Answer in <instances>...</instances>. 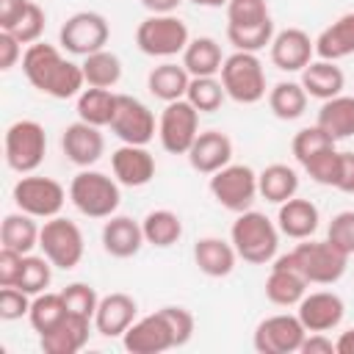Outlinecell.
Wrapping results in <instances>:
<instances>
[{"mask_svg": "<svg viewBox=\"0 0 354 354\" xmlns=\"http://www.w3.org/2000/svg\"><path fill=\"white\" fill-rule=\"evenodd\" d=\"M268 47H271V64L282 72H301L315 55V41L301 28H285L274 33Z\"/></svg>", "mask_w": 354, "mask_h": 354, "instance_id": "cell-18", "label": "cell"}, {"mask_svg": "<svg viewBox=\"0 0 354 354\" xmlns=\"http://www.w3.org/2000/svg\"><path fill=\"white\" fill-rule=\"evenodd\" d=\"M194 6H202V8H221V6H227L230 0H191Z\"/></svg>", "mask_w": 354, "mask_h": 354, "instance_id": "cell-57", "label": "cell"}, {"mask_svg": "<svg viewBox=\"0 0 354 354\" xmlns=\"http://www.w3.org/2000/svg\"><path fill=\"white\" fill-rule=\"evenodd\" d=\"M183 0H141V6L149 11V14H174L180 8Z\"/></svg>", "mask_w": 354, "mask_h": 354, "instance_id": "cell-55", "label": "cell"}, {"mask_svg": "<svg viewBox=\"0 0 354 354\" xmlns=\"http://www.w3.org/2000/svg\"><path fill=\"white\" fill-rule=\"evenodd\" d=\"M315 124H318L321 130H326L335 141L351 138V136H354V97L337 94V97H332V100H324Z\"/></svg>", "mask_w": 354, "mask_h": 354, "instance_id": "cell-31", "label": "cell"}, {"mask_svg": "<svg viewBox=\"0 0 354 354\" xmlns=\"http://www.w3.org/2000/svg\"><path fill=\"white\" fill-rule=\"evenodd\" d=\"M304 171L318 183V185H337V174H340V152L332 147V149H324L318 152L315 158H310L304 163Z\"/></svg>", "mask_w": 354, "mask_h": 354, "instance_id": "cell-45", "label": "cell"}, {"mask_svg": "<svg viewBox=\"0 0 354 354\" xmlns=\"http://www.w3.org/2000/svg\"><path fill=\"white\" fill-rule=\"evenodd\" d=\"M69 202L88 218H108L122 202L119 180L108 177L105 171L83 169L69 183Z\"/></svg>", "mask_w": 354, "mask_h": 354, "instance_id": "cell-3", "label": "cell"}, {"mask_svg": "<svg viewBox=\"0 0 354 354\" xmlns=\"http://www.w3.org/2000/svg\"><path fill=\"white\" fill-rule=\"evenodd\" d=\"M50 282H53V263L44 254L41 257L39 254H25L17 288H22L30 296H39V293H44L50 288Z\"/></svg>", "mask_w": 354, "mask_h": 354, "instance_id": "cell-40", "label": "cell"}, {"mask_svg": "<svg viewBox=\"0 0 354 354\" xmlns=\"http://www.w3.org/2000/svg\"><path fill=\"white\" fill-rule=\"evenodd\" d=\"M335 351L337 354H354V326L340 332V337L335 340Z\"/></svg>", "mask_w": 354, "mask_h": 354, "instance_id": "cell-56", "label": "cell"}, {"mask_svg": "<svg viewBox=\"0 0 354 354\" xmlns=\"http://www.w3.org/2000/svg\"><path fill=\"white\" fill-rule=\"evenodd\" d=\"M257 191L266 202L282 205L299 191V174L288 163H271L257 174Z\"/></svg>", "mask_w": 354, "mask_h": 354, "instance_id": "cell-32", "label": "cell"}, {"mask_svg": "<svg viewBox=\"0 0 354 354\" xmlns=\"http://www.w3.org/2000/svg\"><path fill=\"white\" fill-rule=\"evenodd\" d=\"M296 315L307 332H329L340 326L346 315V304L332 290H315V293H304V299L296 304Z\"/></svg>", "mask_w": 354, "mask_h": 354, "instance_id": "cell-17", "label": "cell"}, {"mask_svg": "<svg viewBox=\"0 0 354 354\" xmlns=\"http://www.w3.org/2000/svg\"><path fill=\"white\" fill-rule=\"evenodd\" d=\"M108 39H111V25L97 11H77L58 30V44L66 53L83 55V58L97 50H105Z\"/></svg>", "mask_w": 354, "mask_h": 354, "instance_id": "cell-11", "label": "cell"}, {"mask_svg": "<svg viewBox=\"0 0 354 354\" xmlns=\"http://www.w3.org/2000/svg\"><path fill=\"white\" fill-rule=\"evenodd\" d=\"M304 337H307V329L299 321V315L277 313V315L263 318L254 326L252 346L260 354H293V351L301 348Z\"/></svg>", "mask_w": 354, "mask_h": 354, "instance_id": "cell-13", "label": "cell"}, {"mask_svg": "<svg viewBox=\"0 0 354 354\" xmlns=\"http://www.w3.org/2000/svg\"><path fill=\"white\" fill-rule=\"evenodd\" d=\"M210 194L221 207H227L232 213H243L252 207V202L260 194L257 171L246 163H227L224 169L210 174Z\"/></svg>", "mask_w": 354, "mask_h": 354, "instance_id": "cell-9", "label": "cell"}, {"mask_svg": "<svg viewBox=\"0 0 354 354\" xmlns=\"http://www.w3.org/2000/svg\"><path fill=\"white\" fill-rule=\"evenodd\" d=\"M108 127L122 144H138V147H147L158 133L155 113L141 100H136L130 94H119L116 113Z\"/></svg>", "mask_w": 354, "mask_h": 354, "instance_id": "cell-14", "label": "cell"}, {"mask_svg": "<svg viewBox=\"0 0 354 354\" xmlns=\"http://www.w3.org/2000/svg\"><path fill=\"white\" fill-rule=\"evenodd\" d=\"M22 55H25V53H22V41H19L14 33L0 30V69H3V72L14 69Z\"/></svg>", "mask_w": 354, "mask_h": 354, "instance_id": "cell-51", "label": "cell"}, {"mask_svg": "<svg viewBox=\"0 0 354 354\" xmlns=\"http://www.w3.org/2000/svg\"><path fill=\"white\" fill-rule=\"evenodd\" d=\"M230 241L241 260L252 266H266L277 257L279 249V227L260 210H243L230 227Z\"/></svg>", "mask_w": 354, "mask_h": 354, "instance_id": "cell-2", "label": "cell"}, {"mask_svg": "<svg viewBox=\"0 0 354 354\" xmlns=\"http://www.w3.org/2000/svg\"><path fill=\"white\" fill-rule=\"evenodd\" d=\"M83 77L86 86H97V88H113L122 80V61L116 53L111 50H97L91 55L83 58Z\"/></svg>", "mask_w": 354, "mask_h": 354, "instance_id": "cell-37", "label": "cell"}, {"mask_svg": "<svg viewBox=\"0 0 354 354\" xmlns=\"http://www.w3.org/2000/svg\"><path fill=\"white\" fill-rule=\"evenodd\" d=\"M318 221H321L318 207L310 199H301V196H290L288 202L279 205V213H277L279 232L288 235V238H293V241L310 238L318 230Z\"/></svg>", "mask_w": 354, "mask_h": 354, "instance_id": "cell-26", "label": "cell"}, {"mask_svg": "<svg viewBox=\"0 0 354 354\" xmlns=\"http://www.w3.org/2000/svg\"><path fill=\"white\" fill-rule=\"evenodd\" d=\"M69 315L66 310V301L61 293H39L33 301H30V313H28V321L33 326V332L44 335V332H53L64 318Z\"/></svg>", "mask_w": 354, "mask_h": 354, "instance_id": "cell-38", "label": "cell"}, {"mask_svg": "<svg viewBox=\"0 0 354 354\" xmlns=\"http://www.w3.org/2000/svg\"><path fill=\"white\" fill-rule=\"evenodd\" d=\"M221 86L230 100L241 105H254L266 97V69L257 58V53H243L235 50L232 55L224 58L221 64Z\"/></svg>", "mask_w": 354, "mask_h": 354, "instance_id": "cell-5", "label": "cell"}, {"mask_svg": "<svg viewBox=\"0 0 354 354\" xmlns=\"http://www.w3.org/2000/svg\"><path fill=\"white\" fill-rule=\"evenodd\" d=\"M307 279L290 266V260L282 254V257H274V266L266 277V299L277 307H296L304 293H307Z\"/></svg>", "mask_w": 354, "mask_h": 354, "instance_id": "cell-21", "label": "cell"}, {"mask_svg": "<svg viewBox=\"0 0 354 354\" xmlns=\"http://www.w3.org/2000/svg\"><path fill=\"white\" fill-rule=\"evenodd\" d=\"M3 149H6L8 169H14L17 174H33L47 155V133L39 122L19 119V122L8 124Z\"/></svg>", "mask_w": 354, "mask_h": 354, "instance_id": "cell-7", "label": "cell"}, {"mask_svg": "<svg viewBox=\"0 0 354 354\" xmlns=\"http://www.w3.org/2000/svg\"><path fill=\"white\" fill-rule=\"evenodd\" d=\"M22 260H25L22 252L6 249V246L0 249V288H6V285H17L19 271H22Z\"/></svg>", "mask_w": 354, "mask_h": 354, "instance_id": "cell-50", "label": "cell"}, {"mask_svg": "<svg viewBox=\"0 0 354 354\" xmlns=\"http://www.w3.org/2000/svg\"><path fill=\"white\" fill-rule=\"evenodd\" d=\"M111 169L113 177L119 180V185L127 188H141L155 177V155L147 147L138 144H122L119 149H113L111 155Z\"/></svg>", "mask_w": 354, "mask_h": 354, "instance_id": "cell-19", "label": "cell"}, {"mask_svg": "<svg viewBox=\"0 0 354 354\" xmlns=\"http://www.w3.org/2000/svg\"><path fill=\"white\" fill-rule=\"evenodd\" d=\"M335 188L343 194H354V152H340V174Z\"/></svg>", "mask_w": 354, "mask_h": 354, "instance_id": "cell-54", "label": "cell"}, {"mask_svg": "<svg viewBox=\"0 0 354 354\" xmlns=\"http://www.w3.org/2000/svg\"><path fill=\"white\" fill-rule=\"evenodd\" d=\"M39 232L41 227L36 224L33 216L28 213H8L0 224V243L6 249H14V252H22V254H30L36 246H39Z\"/></svg>", "mask_w": 354, "mask_h": 354, "instance_id": "cell-33", "label": "cell"}, {"mask_svg": "<svg viewBox=\"0 0 354 354\" xmlns=\"http://www.w3.org/2000/svg\"><path fill=\"white\" fill-rule=\"evenodd\" d=\"M188 25L174 14H149L136 28V44L144 55L174 58L188 47Z\"/></svg>", "mask_w": 354, "mask_h": 354, "instance_id": "cell-6", "label": "cell"}, {"mask_svg": "<svg viewBox=\"0 0 354 354\" xmlns=\"http://www.w3.org/2000/svg\"><path fill=\"white\" fill-rule=\"evenodd\" d=\"M30 0H0V30H11L25 14Z\"/></svg>", "mask_w": 354, "mask_h": 354, "instance_id": "cell-52", "label": "cell"}, {"mask_svg": "<svg viewBox=\"0 0 354 354\" xmlns=\"http://www.w3.org/2000/svg\"><path fill=\"white\" fill-rule=\"evenodd\" d=\"M285 257L290 260V266L310 285H332L348 268V254L340 252L332 241H310V238H304V243H299Z\"/></svg>", "mask_w": 354, "mask_h": 354, "instance_id": "cell-4", "label": "cell"}, {"mask_svg": "<svg viewBox=\"0 0 354 354\" xmlns=\"http://www.w3.org/2000/svg\"><path fill=\"white\" fill-rule=\"evenodd\" d=\"M122 346L130 354H160L169 348H177L174 332L163 315V310H155L144 318H136L130 329L122 335Z\"/></svg>", "mask_w": 354, "mask_h": 354, "instance_id": "cell-15", "label": "cell"}, {"mask_svg": "<svg viewBox=\"0 0 354 354\" xmlns=\"http://www.w3.org/2000/svg\"><path fill=\"white\" fill-rule=\"evenodd\" d=\"M232 160V141L221 130H199L188 149V163L199 174H216Z\"/></svg>", "mask_w": 354, "mask_h": 354, "instance_id": "cell-20", "label": "cell"}, {"mask_svg": "<svg viewBox=\"0 0 354 354\" xmlns=\"http://www.w3.org/2000/svg\"><path fill=\"white\" fill-rule=\"evenodd\" d=\"M91 324H94V318L69 313L53 332L39 335V346L44 354H77L88 343Z\"/></svg>", "mask_w": 354, "mask_h": 354, "instance_id": "cell-23", "label": "cell"}, {"mask_svg": "<svg viewBox=\"0 0 354 354\" xmlns=\"http://www.w3.org/2000/svg\"><path fill=\"white\" fill-rule=\"evenodd\" d=\"M44 25H47V14H44V8H41L39 3L30 0L28 8H25V14L19 17V22H17L8 33H14L22 44H36V41H41Z\"/></svg>", "mask_w": 354, "mask_h": 354, "instance_id": "cell-44", "label": "cell"}, {"mask_svg": "<svg viewBox=\"0 0 354 354\" xmlns=\"http://www.w3.org/2000/svg\"><path fill=\"white\" fill-rule=\"evenodd\" d=\"M138 315V304L127 293H108L100 299L94 313V329L102 337H122Z\"/></svg>", "mask_w": 354, "mask_h": 354, "instance_id": "cell-22", "label": "cell"}, {"mask_svg": "<svg viewBox=\"0 0 354 354\" xmlns=\"http://www.w3.org/2000/svg\"><path fill=\"white\" fill-rule=\"evenodd\" d=\"M191 75L183 64L174 61H163L158 66H152V72L147 75V88L155 100L160 102H174V100H185Z\"/></svg>", "mask_w": 354, "mask_h": 354, "instance_id": "cell-28", "label": "cell"}, {"mask_svg": "<svg viewBox=\"0 0 354 354\" xmlns=\"http://www.w3.org/2000/svg\"><path fill=\"white\" fill-rule=\"evenodd\" d=\"M268 108L282 122H293V119L304 116V111H307V91H304V86L296 83V80H279L268 91Z\"/></svg>", "mask_w": 354, "mask_h": 354, "instance_id": "cell-36", "label": "cell"}, {"mask_svg": "<svg viewBox=\"0 0 354 354\" xmlns=\"http://www.w3.org/2000/svg\"><path fill=\"white\" fill-rule=\"evenodd\" d=\"M116 100H119V94H113L111 88L88 86L77 94V119H83L94 127H108L116 113Z\"/></svg>", "mask_w": 354, "mask_h": 354, "instance_id": "cell-34", "label": "cell"}, {"mask_svg": "<svg viewBox=\"0 0 354 354\" xmlns=\"http://www.w3.org/2000/svg\"><path fill=\"white\" fill-rule=\"evenodd\" d=\"M196 136H199V111L188 100L166 102V108L158 119L160 147L171 155H188Z\"/></svg>", "mask_w": 354, "mask_h": 354, "instance_id": "cell-12", "label": "cell"}, {"mask_svg": "<svg viewBox=\"0 0 354 354\" xmlns=\"http://www.w3.org/2000/svg\"><path fill=\"white\" fill-rule=\"evenodd\" d=\"M64 301H66V310L69 313H77V315H86V318H94L97 313V304H100V296L91 285L86 282H72L61 290Z\"/></svg>", "mask_w": 354, "mask_h": 354, "instance_id": "cell-46", "label": "cell"}, {"mask_svg": "<svg viewBox=\"0 0 354 354\" xmlns=\"http://www.w3.org/2000/svg\"><path fill=\"white\" fill-rule=\"evenodd\" d=\"M301 354H337L335 351V340L326 337V332H307L301 348Z\"/></svg>", "mask_w": 354, "mask_h": 354, "instance_id": "cell-53", "label": "cell"}, {"mask_svg": "<svg viewBox=\"0 0 354 354\" xmlns=\"http://www.w3.org/2000/svg\"><path fill=\"white\" fill-rule=\"evenodd\" d=\"M335 147V138L326 133V130H321L318 124H313V127H301L296 136H293V141H290V149H293V158L304 166L310 158H315L318 152H324V149H332Z\"/></svg>", "mask_w": 354, "mask_h": 354, "instance_id": "cell-42", "label": "cell"}, {"mask_svg": "<svg viewBox=\"0 0 354 354\" xmlns=\"http://www.w3.org/2000/svg\"><path fill=\"white\" fill-rule=\"evenodd\" d=\"M274 19H266L260 25H243V28H232L227 25V39L235 50H243V53H260L266 44H271L274 39Z\"/></svg>", "mask_w": 354, "mask_h": 354, "instance_id": "cell-41", "label": "cell"}, {"mask_svg": "<svg viewBox=\"0 0 354 354\" xmlns=\"http://www.w3.org/2000/svg\"><path fill=\"white\" fill-rule=\"evenodd\" d=\"M39 249L55 268L72 271L83 260L86 241L75 221H69L64 216H53L44 221V227L39 232Z\"/></svg>", "mask_w": 354, "mask_h": 354, "instance_id": "cell-8", "label": "cell"}, {"mask_svg": "<svg viewBox=\"0 0 354 354\" xmlns=\"http://www.w3.org/2000/svg\"><path fill=\"white\" fill-rule=\"evenodd\" d=\"M163 310V315H166V321H169V326H171V332H174V343H177V348L180 346H185L191 337H194V315L185 310V307H174V304H169V307H160Z\"/></svg>", "mask_w": 354, "mask_h": 354, "instance_id": "cell-49", "label": "cell"}, {"mask_svg": "<svg viewBox=\"0 0 354 354\" xmlns=\"http://www.w3.org/2000/svg\"><path fill=\"white\" fill-rule=\"evenodd\" d=\"M235 260H238V252H235L232 241L207 235L194 243V263L205 277H213V279L230 277L235 268Z\"/></svg>", "mask_w": 354, "mask_h": 354, "instance_id": "cell-25", "label": "cell"}, {"mask_svg": "<svg viewBox=\"0 0 354 354\" xmlns=\"http://www.w3.org/2000/svg\"><path fill=\"white\" fill-rule=\"evenodd\" d=\"M11 196H14V205L33 218H53L61 213L66 202L64 185L53 177H39V174H22L14 183Z\"/></svg>", "mask_w": 354, "mask_h": 354, "instance_id": "cell-10", "label": "cell"}, {"mask_svg": "<svg viewBox=\"0 0 354 354\" xmlns=\"http://www.w3.org/2000/svg\"><path fill=\"white\" fill-rule=\"evenodd\" d=\"M326 241H332L348 257L354 254V210H340L337 216H332L326 227Z\"/></svg>", "mask_w": 354, "mask_h": 354, "instance_id": "cell-47", "label": "cell"}, {"mask_svg": "<svg viewBox=\"0 0 354 354\" xmlns=\"http://www.w3.org/2000/svg\"><path fill=\"white\" fill-rule=\"evenodd\" d=\"M307 91V97H315V100H332L337 94H343V86H346V75L340 66H335V61H310L304 69H301V80H299Z\"/></svg>", "mask_w": 354, "mask_h": 354, "instance_id": "cell-27", "label": "cell"}, {"mask_svg": "<svg viewBox=\"0 0 354 354\" xmlns=\"http://www.w3.org/2000/svg\"><path fill=\"white\" fill-rule=\"evenodd\" d=\"M141 230H144V241L149 246H158V249H169L183 238L180 216L174 210H166V207L149 210L144 216V221H141Z\"/></svg>", "mask_w": 354, "mask_h": 354, "instance_id": "cell-35", "label": "cell"}, {"mask_svg": "<svg viewBox=\"0 0 354 354\" xmlns=\"http://www.w3.org/2000/svg\"><path fill=\"white\" fill-rule=\"evenodd\" d=\"M315 55L324 61H340L346 55H354V14L337 17L332 25H326L318 33Z\"/></svg>", "mask_w": 354, "mask_h": 354, "instance_id": "cell-29", "label": "cell"}, {"mask_svg": "<svg viewBox=\"0 0 354 354\" xmlns=\"http://www.w3.org/2000/svg\"><path fill=\"white\" fill-rule=\"evenodd\" d=\"M61 149H64V155H66L69 163H75L80 169H88V166H94L102 158L105 138H102L100 127L77 119V122H72V124L64 127V133H61Z\"/></svg>", "mask_w": 354, "mask_h": 354, "instance_id": "cell-16", "label": "cell"}, {"mask_svg": "<svg viewBox=\"0 0 354 354\" xmlns=\"http://www.w3.org/2000/svg\"><path fill=\"white\" fill-rule=\"evenodd\" d=\"M221 64H224L221 44L210 36H196L183 50V66L188 69L191 77H216L221 72Z\"/></svg>", "mask_w": 354, "mask_h": 354, "instance_id": "cell-30", "label": "cell"}, {"mask_svg": "<svg viewBox=\"0 0 354 354\" xmlns=\"http://www.w3.org/2000/svg\"><path fill=\"white\" fill-rule=\"evenodd\" d=\"M227 91L221 86V80L216 77H191L188 83V91H185V100L199 111V113H213L221 108Z\"/></svg>", "mask_w": 354, "mask_h": 354, "instance_id": "cell-39", "label": "cell"}, {"mask_svg": "<svg viewBox=\"0 0 354 354\" xmlns=\"http://www.w3.org/2000/svg\"><path fill=\"white\" fill-rule=\"evenodd\" d=\"M30 293H25L17 285H6L0 288V318L3 321H17L22 315L30 313Z\"/></svg>", "mask_w": 354, "mask_h": 354, "instance_id": "cell-48", "label": "cell"}, {"mask_svg": "<svg viewBox=\"0 0 354 354\" xmlns=\"http://www.w3.org/2000/svg\"><path fill=\"white\" fill-rule=\"evenodd\" d=\"M22 75L28 77V83L36 91H41L53 100L77 97L86 86L83 66L64 58L61 50L47 41L28 44V50L22 55Z\"/></svg>", "mask_w": 354, "mask_h": 354, "instance_id": "cell-1", "label": "cell"}, {"mask_svg": "<svg viewBox=\"0 0 354 354\" xmlns=\"http://www.w3.org/2000/svg\"><path fill=\"white\" fill-rule=\"evenodd\" d=\"M144 243H147L144 230L130 216H108V221L102 224V249L111 257H119V260L136 257Z\"/></svg>", "mask_w": 354, "mask_h": 354, "instance_id": "cell-24", "label": "cell"}, {"mask_svg": "<svg viewBox=\"0 0 354 354\" xmlns=\"http://www.w3.org/2000/svg\"><path fill=\"white\" fill-rule=\"evenodd\" d=\"M271 19L266 0H230L227 3V25L243 28V25H260Z\"/></svg>", "mask_w": 354, "mask_h": 354, "instance_id": "cell-43", "label": "cell"}]
</instances>
